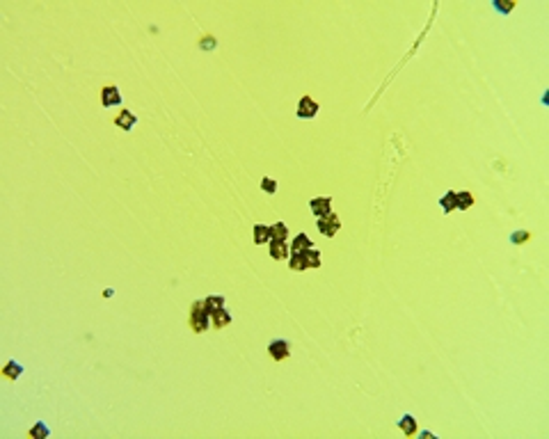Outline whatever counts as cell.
I'll return each instance as SVG.
<instances>
[{"label": "cell", "instance_id": "obj_8", "mask_svg": "<svg viewBox=\"0 0 549 439\" xmlns=\"http://www.w3.org/2000/svg\"><path fill=\"white\" fill-rule=\"evenodd\" d=\"M135 123H138V117L131 110H119V114L114 117V126L121 131H133Z\"/></svg>", "mask_w": 549, "mask_h": 439}, {"label": "cell", "instance_id": "obj_15", "mask_svg": "<svg viewBox=\"0 0 549 439\" xmlns=\"http://www.w3.org/2000/svg\"><path fill=\"white\" fill-rule=\"evenodd\" d=\"M288 268L291 270H307V259H304V254L302 252H293V254H288Z\"/></svg>", "mask_w": 549, "mask_h": 439}, {"label": "cell", "instance_id": "obj_13", "mask_svg": "<svg viewBox=\"0 0 549 439\" xmlns=\"http://www.w3.org/2000/svg\"><path fill=\"white\" fill-rule=\"evenodd\" d=\"M270 238L272 233L268 224H254V242L257 245H266V242H270Z\"/></svg>", "mask_w": 549, "mask_h": 439}, {"label": "cell", "instance_id": "obj_9", "mask_svg": "<svg viewBox=\"0 0 549 439\" xmlns=\"http://www.w3.org/2000/svg\"><path fill=\"white\" fill-rule=\"evenodd\" d=\"M211 325L215 327V330H224L227 325H231V313H229L227 309H218V311H213L211 313Z\"/></svg>", "mask_w": 549, "mask_h": 439}, {"label": "cell", "instance_id": "obj_1", "mask_svg": "<svg viewBox=\"0 0 549 439\" xmlns=\"http://www.w3.org/2000/svg\"><path fill=\"white\" fill-rule=\"evenodd\" d=\"M188 323H190V327H193L195 334H202V332L208 330V325H211V313H208V309L204 306V300H195L193 302Z\"/></svg>", "mask_w": 549, "mask_h": 439}, {"label": "cell", "instance_id": "obj_19", "mask_svg": "<svg viewBox=\"0 0 549 439\" xmlns=\"http://www.w3.org/2000/svg\"><path fill=\"white\" fill-rule=\"evenodd\" d=\"M270 233H272V238L275 240H288V229H286V224L284 222H275L270 227ZM270 238V240H272Z\"/></svg>", "mask_w": 549, "mask_h": 439}, {"label": "cell", "instance_id": "obj_14", "mask_svg": "<svg viewBox=\"0 0 549 439\" xmlns=\"http://www.w3.org/2000/svg\"><path fill=\"white\" fill-rule=\"evenodd\" d=\"M440 206H442V211H444V213H453L455 208H458V193L449 190V193H446L444 197L440 199Z\"/></svg>", "mask_w": 549, "mask_h": 439}, {"label": "cell", "instance_id": "obj_7", "mask_svg": "<svg viewBox=\"0 0 549 439\" xmlns=\"http://www.w3.org/2000/svg\"><path fill=\"white\" fill-rule=\"evenodd\" d=\"M270 257L275 259V261H282V259H288V254H291V247H288V240H275L272 238L270 242Z\"/></svg>", "mask_w": 549, "mask_h": 439}, {"label": "cell", "instance_id": "obj_23", "mask_svg": "<svg viewBox=\"0 0 549 439\" xmlns=\"http://www.w3.org/2000/svg\"><path fill=\"white\" fill-rule=\"evenodd\" d=\"M492 7H495V10H499L501 14H508V12L515 10V3H501V0H495V3H492Z\"/></svg>", "mask_w": 549, "mask_h": 439}, {"label": "cell", "instance_id": "obj_11", "mask_svg": "<svg viewBox=\"0 0 549 439\" xmlns=\"http://www.w3.org/2000/svg\"><path fill=\"white\" fill-rule=\"evenodd\" d=\"M21 375H23V366H21L16 359H10L5 366H3V378H7V380H19Z\"/></svg>", "mask_w": 549, "mask_h": 439}, {"label": "cell", "instance_id": "obj_3", "mask_svg": "<svg viewBox=\"0 0 549 439\" xmlns=\"http://www.w3.org/2000/svg\"><path fill=\"white\" fill-rule=\"evenodd\" d=\"M268 355L272 357L275 361H282L291 357V343L286 339H272L268 343Z\"/></svg>", "mask_w": 549, "mask_h": 439}, {"label": "cell", "instance_id": "obj_18", "mask_svg": "<svg viewBox=\"0 0 549 439\" xmlns=\"http://www.w3.org/2000/svg\"><path fill=\"white\" fill-rule=\"evenodd\" d=\"M204 306L208 309V313L222 309V306H224V295H208L206 300H204Z\"/></svg>", "mask_w": 549, "mask_h": 439}, {"label": "cell", "instance_id": "obj_20", "mask_svg": "<svg viewBox=\"0 0 549 439\" xmlns=\"http://www.w3.org/2000/svg\"><path fill=\"white\" fill-rule=\"evenodd\" d=\"M304 259H307V266L309 268H318L321 266V252H318L316 247H309V249H304Z\"/></svg>", "mask_w": 549, "mask_h": 439}, {"label": "cell", "instance_id": "obj_2", "mask_svg": "<svg viewBox=\"0 0 549 439\" xmlns=\"http://www.w3.org/2000/svg\"><path fill=\"white\" fill-rule=\"evenodd\" d=\"M316 227H318V231H321L325 238H332L334 233L339 231V227H341V220H339L337 213L332 211V213H327V215L318 217V220H316Z\"/></svg>", "mask_w": 549, "mask_h": 439}, {"label": "cell", "instance_id": "obj_12", "mask_svg": "<svg viewBox=\"0 0 549 439\" xmlns=\"http://www.w3.org/2000/svg\"><path fill=\"white\" fill-rule=\"evenodd\" d=\"M288 247H291V254H293V252H304V249H309V247H314V245H312V238H309L307 233H297Z\"/></svg>", "mask_w": 549, "mask_h": 439}, {"label": "cell", "instance_id": "obj_21", "mask_svg": "<svg viewBox=\"0 0 549 439\" xmlns=\"http://www.w3.org/2000/svg\"><path fill=\"white\" fill-rule=\"evenodd\" d=\"M529 238H531V231H524V229L510 233V242H513V245H524Z\"/></svg>", "mask_w": 549, "mask_h": 439}, {"label": "cell", "instance_id": "obj_24", "mask_svg": "<svg viewBox=\"0 0 549 439\" xmlns=\"http://www.w3.org/2000/svg\"><path fill=\"white\" fill-rule=\"evenodd\" d=\"M199 46H202V48H213V46H215V39H213V37H208V39L202 41Z\"/></svg>", "mask_w": 549, "mask_h": 439}, {"label": "cell", "instance_id": "obj_6", "mask_svg": "<svg viewBox=\"0 0 549 439\" xmlns=\"http://www.w3.org/2000/svg\"><path fill=\"white\" fill-rule=\"evenodd\" d=\"M309 211L316 217H323L327 213H332V197H314L309 202Z\"/></svg>", "mask_w": 549, "mask_h": 439}, {"label": "cell", "instance_id": "obj_16", "mask_svg": "<svg viewBox=\"0 0 549 439\" xmlns=\"http://www.w3.org/2000/svg\"><path fill=\"white\" fill-rule=\"evenodd\" d=\"M476 204V197L471 193H458V208L455 211H467V208H471Z\"/></svg>", "mask_w": 549, "mask_h": 439}, {"label": "cell", "instance_id": "obj_10", "mask_svg": "<svg viewBox=\"0 0 549 439\" xmlns=\"http://www.w3.org/2000/svg\"><path fill=\"white\" fill-rule=\"evenodd\" d=\"M398 428L403 430L405 437H414L416 430H419V423H416V419L412 414H403L401 419H398Z\"/></svg>", "mask_w": 549, "mask_h": 439}, {"label": "cell", "instance_id": "obj_5", "mask_svg": "<svg viewBox=\"0 0 549 439\" xmlns=\"http://www.w3.org/2000/svg\"><path fill=\"white\" fill-rule=\"evenodd\" d=\"M318 114V103L312 99V96H302L300 103H297V117L300 119H314Z\"/></svg>", "mask_w": 549, "mask_h": 439}, {"label": "cell", "instance_id": "obj_17", "mask_svg": "<svg viewBox=\"0 0 549 439\" xmlns=\"http://www.w3.org/2000/svg\"><path fill=\"white\" fill-rule=\"evenodd\" d=\"M28 434H30L32 439H46V437L50 434V430H48V425H46L44 421H37V425H32Z\"/></svg>", "mask_w": 549, "mask_h": 439}, {"label": "cell", "instance_id": "obj_4", "mask_svg": "<svg viewBox=\"0 0 549 439\" xmlns=\"http://www.w3.org/2000/svg\"><path fill=\"white\" fill-rule=\"evenodd\" d=\"M101 103H103V108H117V105H121V92H119L117 85H105V87L101 89Z\"/></svg>", "mask_w": 549, "mask_h": 439}, {"label": "cell", "instance_id": "obj_22", "mask_svg": "<svg viewBox=\"0 0 549 439\" xmlns=\"http://www.w3.org/2000/svg\"><path fill=\"white\" fill-rule=\"evenodd\" d=\"M261 190L266 195H275V193H277V181H275V178H270V176H263L261 178Z\"/></svg>", "mask_w": 549, "mask_h": 439}]
</instances>
